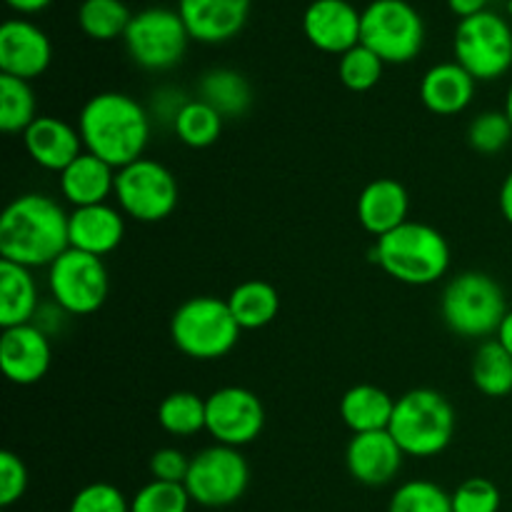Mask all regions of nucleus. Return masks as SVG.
Listing matches in <instances>:
<instances>
[{"label":"nucleus","instance_id":"1","mask_svg":"<svg viewBox=\"0 0 512 512\" xmlns=\"http://www.w3.org/2000/svg\"><path fill=\"white\" fill-rule=\"evenodd\" d=\"M68 218L50 195H18L0 218V255L30 270L50 268L70 248Z\"/></svg>","mask_w":512,"mask_h":512},{"label":"nucleus","instance_id":"2","mask_svg":"<svg viewBox=\"0 0 512 512\" xmlns=\"http://www.w3.org/2000/svg\"><path fill=\"white\" fill-rule=\"evenodd\" d=\"M78 133L88 153L115 170L145 158L150 140V113L128 93L105 90L80 108Z\"/></svg>","mask_w":512,"mask_h":512},{"label":"nucleus","instance_id":"3","mask_svg":"<svg viewBox=\"0 0 512 512\" xmlns=\"http://www.w3.org/2000/svg\"><path fill=\"white\" fill-rule=\"evenodd\" d=\"M373 260L405 285H433L450 268V245L438 228L408 220L375 240Z\"/></svg>","mask_w":512,"mask_h":512},{"label":"nucleus","instance_id":"4","mask_svg":"<svg viewBox=\"0 0 512 512\" xmlns=\"http://www.w3.org/2000/svg\"><path fill=\"white\" fill-rule=\"evenodd\" d=\"M440 313L455 335L468 340H490L498 335L508 303L498 280L480 270L455 275L440 295Z\"/></svg>","mask_w":512,"mask_h":512},{"label":"nucleus","instance_id":"5","mask_svg":"<svg viewBox=\"0 0 512 512\" xmlns=\"http://www.w3.org/2000/svg\"><path fill=\"white\" fill-rule=\"evenodd\" d=\"M390 435L408 458H435L455 435V410L443 393L415 388L395 400Z\"/></svg>","mask_w":512,"mask_h":512},{"label":"nucleus","instance_id":"6","mask_svg":"<svg viewBox=\"0 0 512 512\" xmlns=\"http://www.w3.org/2000/svg\"><path fill=\"white\" fill-rule=\"evenodd\" d=\"M240 325L235 323L228 300L215 295L188 298L170 318V340L193 360H220L238 345Z\"/></svg>","mask_w":512,"mask_h":512},{"label":"nucleus","instance_id":"7","mask_svg":"<svg viewBox=\"0 0 512 512\" xmlns=\"http://www.w3.org/2000/svg\"><path fill=\"white\" fill-rule=\"evenodd\" d=\"M360 43L383 63H410L425 43V23L408 0H373L360 18Z\"/></svg>","mask_w":512,"mask_h":512},{"label":"nucleus","instance_id":"8","mask_svg":"<svg viewBox=\"0 0 512 512\" xmlns=\"http://www.w3.org/2000/svg\"><path fill=\"white\" fill-rule=\"evenodd\" d=\"M455 63L475 80H498L512 68V25L500 13L483 10L463 18L453 38Z\"/></svg>","mask_w":512,"mask_h":512},{"label":"nucleus","instance_id":"9","mask_svg":"<svg viewBox=\"0 0 512 512\" xmlns=\"http://www.w3.org/2000/svg\"><path fill=\"white\" fill-rule=\"evenodd\" d=\"M115 200L125 218L160 223L178 208L180 188L175 175L153 158H140L115 173Z\"/></svg>","mask_w":512,"mask_h":512},{"label":"nucleus","instance_id":"10","mask_svg":"<svg viewBox=\"0 0 512 512\" xmlns=\"http://www.w3.org/2000/svg\"><path fill=\"white\" fill-rule=\"evenodd\" d=\"M128 55L143 70H170L183 60L190 33L178 10L145 8L133 15L123 35Z\"/></svg>","mask_w":512,"mask_h":512},{"label":"nucleus","instance_id":"11","mask_svg":"<svg viewBox=\"0 0 512 512\" xmlns=\"http://www.w3.org/2000/svg\"><path fill=\"white\" fill-rule=\"evenodd\" d=\"M250 485V465L238 448L210 445L190 458L185 490L203 508H228L238 503Z\"/></svg>","mask_w":512,"mask_h":512},{"label":"nucleus","instance_id":"12","mask_svg":"<svg viewBox=\"0 0 512 512\" xmlns=\"http://www.w3.org/2000/svg\"><path fill=\"white\" fill-rule=\"evenodd\" d=\"M48 290L53 303L68 315H93L108 300V268L103 258L68 248L48 268Z\"/></svg>","mask_w":512,"mask_h":512},{"label":"nucleus","instance_id":"13","mask_svg":"<svg viewBox=\"0 0 512 512\" xmlns=\"http://www.w3.org/2000/svg\"><path fill=\"white\" fill-rule=\"evenodd\" d=\"M265 428V408L258 395L240 385H225L205 398V430L218 445L243 448Z\"/></svg>","mask_w":512,"mask_h":512},{"label":"nucleus","instance_id":"14","mask_svg":"<svg viewBox=\"0 0 512 512\" xmlns=\"http://www.w3.org/2000/svg\"><path fill=\"white\" fill-rule=\"evenodd\" d=\"M53 345L35 323L5 328L0 335V368L13 385H35L48 375Z\"/></svg>","mask_w":512,"mask_h":512},{"label":"nucleus","instance_id":"15","mask_svg":"<svg viewBox=\"0 0 512 512\" xmlns=\"http://www.w3.org/2000/svg\"><path fill=\"white\" fill-rule=\"evenodd\" d=\"M53 60L50 38L35 23L23 18L0 25V73L20 80H33L48 70Z\"/></svg>","mask_w":512,"mask_h":512},{"label":"nucleus","instance_id":"16","mask_svg":"<svg viewBox=\"0 0 512 512\" xmlns=\"http://www.w3.org/2000/svg\"><path fill=\"white\" fill-rule=\"evenodd\" d=\"M360 18L348 0H313L303 13L305 38L323 53L343 55L360 43Z\"/></svg>","mask_w":512,"mask_h":512},{"label":"nucleus","instance_id":"17","mask_svg":"<svg viewBox=\"0 0 512 512\" xmlns=\"http://www.w3.org/2000/svg\"><path fill=\"white\" fill-rule=\"evenodd\" d=\"M405 453L390 430H378V433L353 435L345 450V465H348L350 478L358 480L368 488H383L398 478L403 468Z\"/></svg>","mask_w":512,"mask_h":512},{"label":"nucleus","instance_id":"18","mask_svg":"<svg viewBox=\"0 0 512 512\" xmlns=\"http://www.w3.org/2000/svg\"><path fill=\"white\" fill-rule=\"evenodd\" d=\"M178 13L193 40L225 43L243 30L250 0H178Z\"/></svg>","mask_w":512,"mask_h":512},{"label":"nucleus","instance_id":"19","mask_svg":"<svg viewBox=\"0 0 512 512\" xmlns=\"http://www.w3.org/2000/svg\"><path fill=\"white\" fill-rule=\"evenodd\" d=\"M68 238L70 248L95 255V258H105L125 238L123 210L113 208L108 203L73 208L68 218Z\"/></svg>","mask_w":512,"mask_h":512},{"label":"nucleus","instance_id":"20","mask_svg":"<svg viewBox=\"0 0 512 512\" xmlns=\"http://www.w3.org/2000/svg\"><path fill=\"white\" fill-rule=\"evenodd\" d=\"M23 143L35 165L63 173L80 153H85L78 128L53 115H38L23 133Z\"/></svg>","mask_w":512,"mask_h":512},{"label":"nucleus","instance_id":"21","mask_svg":"<svg viewBox=\"0 0 512 512\" xmlns=\"http://www.w3.org/2000/svg\"><path fill=\"white\" fill-rule=\"evenodd\" d=\"M410 195L405 185L393 178H378L363 188L358 198V220L375 240L408 223Z\"/></svg>","mask_w":512,"mask_h":512},{"label":"nucleus","instance_id":"22","mask_svg":"<svg viewBox=\"0 0 512 512\" xmlns=\"http://www.w3.org/2000/svg\"><path fill=\"white\" fill-rule=\"evenodd\" d=\"M478 80L460 63H438L425 70L420 80V100L435 115H458L473 103Z\"/></svg>","mask_w":512,"mask_h":512},{"label":"nucleus","instance_id":"23","mask_svg":"<svg viewBox=\"0 0 512 512\" xmlns=\"http://www.w3.org/2000/svg\"><path fill=\"white\" fill-rule=\"evenodd\" d=\"M115 173L113 165L85 150L60 173V193L73 208L108 203L115 195Z\"/></svg>","mask_w":512,"mask_h":512},{"label":"nucleus","instance_id":"24","mask_svg":"<svg viewBox=\"0 0 512 512\" xmlns=\"http://www.w3.org/2000/svg\"><path fill=\"white\" fill-rule=\"evenodd\" d=\"M38 310V283L30 268L0 260V325L3 330L33 323Z\"/></svg>","mask_w":512,"mask_h":512},{"label":"nucleus","instance_id":"25","mask_svg":"<svg viewBox=\"0 0 512 512\" xmlns=\"http://www.w3.org/2000/svg\"><path fill=\"white\" fill-rule=\"evenodd\" d=\"M395 413V400L383 388L370 383L353 385L340 398V418L353 435L388 430Z\"/></svg>","mask_w":512,"mask_h":512},{"label":"nucleus","instance_id":"26","mask_svg":"<svg viewBox=\"0 0 512 512\" xmlns=\"http://www.w3.org/2000/svg\"><path fill=\"white\" fill-rule=\"evenodd\" d=\"M228 308L240 330H260L280 313V295L265 280H245L228 295Z\"/></svg>","mask_w":512,"mask_h":512},{"label":"nucleus","instance_id":"27","mask_svg":"<svg viewBox=\"0 0 512 512\" xmlns=\"http://www.w3.org/2000/svg\"><path fill=\"white\" fill-rule=\"evenodd\" d=\"M200 100L213 105L223 118H240L253 103V90L245 75L230 68H213L200 78Z\"/></svg>","mask_w":512,"mask_h":512},{"label":"nucleus","instance_id":"28","mask_svg":"<svg viewBox=\"0 0 512 512\" xmlns=\"http://www.w3.org/2000/svg\"><path fill=\"white\" fill-rule=\"evenodd\" d=\"M473 385L488 398H505L512 393V355L498 338L480 343L470 365Z\"/></svg>","mask_w":512,"mask_h":512},{"label":"nucleus","instance_id":"29","mask_svg":"<svg viewBox=\"0 0 512 512\" xmlns=\"http://www.w3.org/2000/svg\"><path fill=\"white\" fill-rule=\"evenodd\" d=\"M223 123L225 118L213 108V105L195 98L188 100V103L180 108L178 118H175L173 123V130L175 135H178L180 143H185L188 148L203 150L218 143L220 133H223Z\"/></svg>","mask_w":512,"mask_h":512},{"label":"nucleus","instance_id":"30","mask_svg":"<svg viewBox=\"0 0 512 512\" xmlns=\"http://www.w3.org/2000/svg\"><path fill=\"white\" fill-rule=\"evenodd\" d=\"M158 425L173 438H193L205 430V398L190 390H175L158 405Z\"/></svg>","mask_w":512,"mask_h":512},{"label":"nucleus","instance_id":"31","mask_svg":"<svg viewBox=\"0 0 512 512\" xmlns=\"http://www.w3.org/2000/svg\"><path fill=\"white\" fill-rule=\"evenodd\" d=\"M38 118L35 93L28 80L0 73V130L8 135H23Z\"/></svg>","mask_w":512,"mask_h":512},{"label":"nucleus","instance_id":"32","mask_svg":"<svg viewBox=\"0 0 512 512\" xmlns=\"http://www.w3.org/2000/svg\"><path fill=\"white\" fill-rule=\"evenodd\" d=\"M130 15L123 0H83L78 8V25L93 40L123 38L128 30Z\"/></svg>","mask_w":512,"mask_h":512},{"label":"nucleus","instance_id":"33","mask_svg":"<svg viewBox=\"0 0 512 512\" xmlns=\"http://www.w3.org/2000/svg\"><path fill=\"white\" fill-rule=\"evenodd\" d=\"M385 63L380 60V55H375L373 50L365 48L363 43H358L355 48H350L348 53L340 55L338 63V75L340 83L345 85L353 93H365V90L375 88L383 78Z\"/></svg>","mask_w":512,"mask_h":512},{"label":"nucleus","instance_id":"34","mask_svg":"<svg viewBox=\"0 0 512 512\" xmlns=\"http://www.w3.org/2000/svg\"><path fill=\"white\" fill-rule=\"evenodd\" d=\"M388 512H453V498L430 480H410L395 490Z\"/></svg>","mask_w":512,"mask_h":512},{"label":"nucleus","instance_id":"35","mask_svg":"<svg viewBox=\"0 0 512 512\" xmlns=\"http://www.w3.org/2000/svg\"><path fill=\"white\" fill-rule=\"evenodd\" d=\"M512 140V123L505 110H485L468 125V143L480 155H498Z\"/></svg>","mask_w":512,"mask_h":512},{"label":"nucleus","instance_id":"36","mask_svg":"<svg viewBox=\"0 0 512 512\" xmlns=\"http://www.w3.org/2000/svg\"><path fill=\"white\" fill-rule=\"evenodd\" d=\"M190 495L185 485L150 480L130 500V512H188Z\"/></svg>","mask_w":512,"mask_h":512},{"label":"nucleus","instance_id":"37","mask_svg":"<svg viewBox=\"0 0 512 512\" xmlns=\"http://www.w3.org/2000/svg\"><path fill=\"white\" fill-rule=\"evenodd\" d=\"M453 512H498L500 510V490L488 478H468L455 488Z\"/></svg>","mask_w":512,"mask_h":512},{"label":"nucleus","instance_id":"38","mask_svg":"<svg viewBox=\"0 0 512 512\" xmlns=\"http://www.w3.org/2000/svg\"><path fill=\"white\" fill-rule=\"evenodd\" d=\"M68 512H130V503L115 485L90 483L75 493Z\"/></svg>","mask_w":512,"mask_h":512},{"label":"nucleus","instance_id":"39","mask_svg":"<svg viewBox=\"0 0 512 512\" xmlns=\"http://www.w3.org/2000/svg\"><path fill=\"white\" fill-rule=\"evenodd\" d=\"M28 490V468L23 460L10 450L0 453V505L10 508L18 503Z\"/></svg>","mask_w":512,"mask_h":512},{"label":"nucleus","instance_id":"40","mask_svg":"<svg viewBox=\"0 0 512 512\" xmlns=\"http://www.w3.org/2000/svg\"><path fill=\"white\" fill-rule=\"evenodd\" d=\"M188 470L190 458L178 448H160L155 450L153 458H150V475H153V480L185 485Z\"/></svg>","mask_w":512,"mask_h":512},{"label":"nucleus","instance_id":"41","mask_svg":"<svg viewBox=\"0 0 512 512\" xmlns=\"http://www.w3.org/2000/svg\"><path fill=\"white\" fill-rule=\"evenodd\" d=\"M448 5L455 15H460V20L488 10L485 8V5H488V0H448Z\"/></svg>","mask_w":512,"mask_h":512},{"label":"nucleus","instance_id":"42","mask_svg":"<svg viewBox=\"0 0 512 512\" xmlns=\"http://www.w3.org/2000/svg\"><path fill=\"white\" fill-rule=\"evenodd\" d=\"M498 203H500V213H503V218L512 225V170L505 175L503 185H500Z\"/></svg>","mask_w":512,"mask_h":512},{"label":"nucleus","instance_id":"43","mask_svg":"<svg viewBox=\"0 0 512 512\" xmlns=\"http://www.w3.org/2000/svg\"><path fill=\"white\" fill-rule=\"evenodd\" d=\"M10 5H13L15 10H20V13H38V10L48 8L53 0H8Z\"/></svg>","mask_w":512,"mask_h":512},{"label":"nucleus","instance_id":"44","mask_svg":"<svg viewBox=\"0 0 512 512\" xmlns=\"http://www.w3.org/2000/svg\"><path fill=\"white\" fill-rule=\"evenodd\" d=\"M495 338H498L500 343H503V348L512 355V310H508V315H505L503 325H500V330Z\"/></svg>","mask_w":512,"mask_h":512},{"label":"nucleus","instance_id":"45","mask_svg":"<svg viewBox=\"0 0 512 512\" xmlns=\"http://www.w3.org/2000/svg\"><path fill=\"white\" fill-rule=\"evenodd\" d=\"M505 115H508L510 118V123H512V83H510V88H508V95H505Z\"/></svg>","mask_w":512,"mask_h":512},{"label":"nucleus","instance_id":"46","mask_svg":"<svg viewBox=\"0 0 512 512\" xmlns=\"http://www.w3.org/2000/svg\"><path fill=\"white\" fill-rule=\"evenodd\" d=\"M508 15H510V20H512V0H508Z\"/></svg>","mask_w":512,"mask_h":512}]
</instances>
